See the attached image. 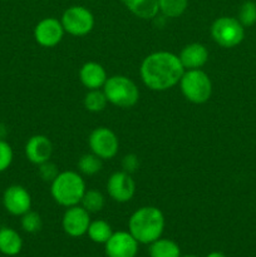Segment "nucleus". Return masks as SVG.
<instances>
[{"label": "nucleus", "mask_w": 256, "mask_h": 257, "mask_svg": "<svg viewBox=\"0 0 256 257\" xmlns=\"http://www.w3.org/2000/svg\"><path fill=\"white\" fill-rule=\"evenodd\" d=\"M102 89L108 103L118 108H132L140 99V89L136 83L125 75L108 77Z\"/></svg>", "instance_id": "20e7f679"}, {"label": "nucleus", "mask_w": 256, "mask_h": 257, "mask_svg": "<svg viewBox=\"0 0 256 257\" xmlns=\"http://www.w3.org/2000/svg\"><path fill=\"white\" fill-rule=\"evenodd\" d=\"M178 58L185 70L201 69L208 60V50L201 43H191L181 50Z\"/></svg>", "instance_id": "dca6fc26"}, {"label": "nucleus", "mask_w": 256, "mask_h": 257, "mask_svg": "<svg viewBox=\"0 0 256 257\" xmlns=\"http://www.w3.org/2000/svg\"><path fill=\"white\" fill-rule=\"evenodd\" d=\"M90 152L102 160H112L119 150L117 135L107 127H98L90 132L88 137Z\"/></svg>", "instance_id": "6e6552de"}, {"label": "nucleus", "mask_w": 256, "mask_h": 257, "mask_svg": "<svg viewBox=\"0 0 256 257\" xmlns=\"http://www.w3.org/2000/svg\"><path fill=\"white\" fill-rule=\"evenodd\" d=\"M64 34L62 22L55 18H44L34 28L35 42L44 48H53L59 44Z\"/></svg>", "instance_id": "f8f14e48"}, {"label": "nucleus", "mask_w": 256, "mask_h": 257, "mask_svg": "<svg viewBox=\"0 0 256 257\" xmlns=\"http://www.w3.org/2000/svg\"><path fill=\"white\" fill-rule=\"evenodd\" d=\"M102 158L95 156L94 153H85L78 161V171L84 176H94L102 171Z\"/></svg>", "instance_id": "4be33fe9"}, {"label": "nucleus", "mask_w": 256, "mask_h": 257, "mask_svg": "<svg viewBox=\"0 0 256 257\" xmlns=\"http://www.w3.org/2000/svg\"><path fill=\"white\" fill-rule=\"evenodd\" d=\"M206 257H226V256H225V253L220 252V251H212V252L208 253Z\"/></svg>", "instance_id": "7c9ffc66"}, {"label": "nucleus", "mask_w": 256, "mask_h": 257, "mask_svg": "<svg viewBox=\"0 0 256 257\" xmlns=\"http://www.w3.org/2000/svg\"><path fill=\"white\" fill-rule=\"evenodd\" d=\"M7 135H8L7 125L3 124V123H0V140H4V138L7 137Z\"/></svg>", "instance_id": "c756f323"}, {"label": "nucleus", "mask_w": 256, "mask_h": 257, "mask_svg": "<svg viewBox=\"0 0 256 257\" xmlns=\"http://www.w3.org/2000/svg\"><path fill=\"white\" fill-rule=\"evenodd\" d=\"M185 73L178 55L171 52H155L143 59L140 68L141 79L151 90L163 92L180 83Z\"/></svg>", "instance_id": "f257e3e1"}, {"label": "nucleus", "mask_w": 256, "mask_h": 257, "mask_svg": "<svg viewBox=\"0 0 256 257\" xmlns=\"http://www.w3.org/2000/svg\"><path fill=\"white\" fill-rule=\"evenodd\" d=\"M178 84L183 97L193 104H203L212 94V82L202 69L185 70Z\"/></svg>", "instance_id": "39448f33"}, {"label": "nucleus", "mask_w": 256, "mask_h": 257, "mask_svg": "<svg viewBox=\"0 0 256 257\" xmlns=\"http://www.w3.org/2000/svg\"><path fill=\"white\" fill-rule=\"evenodd\" d=\"M23 248V238L12 227H0V252L5 256L19 255Z\"/></svg>", "instance_id": "f3484780"}, {"label": "nucleus", "mask_w": 256, "mask_h": 257, "mask_svg": "<svg viewBox=\"0 0 256 257\" xmlns=\"http://www.w3.org/2000/svg\"><path fill=\"white\" fill-rule=\"evenodd\" d=\"M90 223V213L82 206H72L65 210L62 220V227L70 237H82L87 235Z\"/></svg>", "instance_id": "1a4fd4ad"}, {"label": "nucleus", "mask_w": 256, "mask_h": 257, "mask_svg": "<svg viewBox=\"0 0 256 257\" xmlns=\"http://www.w3.org/2000/svg\"><path fill=\"white\" fill-rule=\"evenodd\" d=\"M181 257H197V256H195V255H185V256H181Z\"/></svg>", "instance_id": "2f4dec72"}, {"label": "nucleus", "mask_w": 256, "mask_h": 257, "mask_svg": "<svg viewBox=\"0 0 256 257\" xmlns=\"http://www.w3.org/2000/svg\"><path fill=\"white\" fill-rule=\"evenodd\" d=\"M107 191L109 197L115 202H128L132 200L136 193V182L131 173L125 171H118L108 178Z\"/></svg>", "instance_id": "9d476101"}, {"label": "nucleus", "mask_w": 256, "mask_h": 257, "mask_svg": "<svg viewBox=\"0 0 256 257\" xmlns=\"http://www.w3.org/2000/svg\"><path fill=\"white\" fill-rule=\"evenodd\" d=\"M14 160V152L9 143L5 140H0V173L5 172L12 166Z\"/></svg>", "instance_id": "bb28decb"}, {"label": "nucleus", "mask_w": 256, "mask_h": 257, "mask_svg": "<svg viewBox=\"0 0 256 257\" xmlns=\"http://www.w3.org/2000/svg\"><path fill=\"white\" fill-rule=\"evenodd\" d=\"M87 191L82 176L75 171H63L50 183V195L58 205L68 208L79 205Z\"/></svg>", "instance_id": "7ed1b4c3"}, {"label": "nucleus", "mask_w": 256, "mask_h": 257, "mask_svg": "<svg viewBox=\"0 0 256 257\" xmlns=\"http://www.w3.org/2000/svg\"><path fill=\"white\" fill-rule=\"evenodd\" d=\"M122 3L133 15L140 19H155L160 13L158 0H122Z\"/></svg>", "instance_id": "a211bd4d"}, {"label": "nucleus", "mask_w": 256, "mask_h": 257, "mask_svg": "<svg viewBox=\"0 0 256 257\" xmlns=\"http://www.w3.org/2000/svg\"><path fill=\"white\" fill-rule=\"evenodd\" d=\"M88 237L90 241L95 243H103L104 245L110 236L113 235V230L109 223L104 220H94L90 221L89 227L87 231Z\"/></svg>", "instance_id": "aec40b11"}, {"label": "nucleus", "mask_w": 256, "mask_h": 257, "mask_svg": "<svg viewBox=\"0 0 256 257\" xmlns=\"http://www.w3.org/2000/svg\"><path fill=\"white\" fill-rule=\"evenodd\" d=\"M59 171H58V167L50 161H47V162L39 165V168H38V175L45 182L52 183L54 181V178L57 177Z\"/></svg>", "instance_id": "cd10ccee"}, {"label": "nucleus", "mask_w": 256, "mask_h": 257, "mask_svg": "<svg viewBox=\"0 0 256 257\" xmlns=\"http://www.w3.org/2000/svg\"><path fill=\"white\" fill-rule=\"evenodd\" d=\"M60 22L64 32L73 37H84L94 28V17L92 12L80 5H74L64 10Z\"/></svg>", "instance_id": "0eeeda50"}, {"label": "nucleus", "mask_w": 256, "mask_h": 257, "mask_svg": "<svg viewBox=\"0 0 256 257\" xmlns=\"http://www.w3.org/2000/svg\"><path fill=\"white\" fill-rule=\"evenodd\" d=\"M138 245V241L130 231H117L104 243V251L107 257H136Z\"/></svg>", "instance_id": "ddd939ff"}, {"label": "nucleus", "mask_w": 256, "mask_h": 257, "mask_svg": "<svg viewBox=\"0 0 256 257\" xmlns=\"http://www.w3.org/2000/svg\"><path fill=\"white\" fill-rule=\"evenodd\" d=\"M138 166H140V161L136 155H125L122 160V168L123 171L128 173H133L135 171H137Z\"/></svg>", "instance_id": "c85d7f7f"}, {"label": "nucleus", "mask_w": 256, "mask_h": 257, "mask_svg": "<svg viewBox=\"0 0 256 257\" xmlns=\"http://www.w3.org/2000/svg\"><path fill=\"white\" fill-rule=\"evenodd\" d=\"M211 37L220 47L235 48L245 38V28L237 18L221 17L211 25Z\"/></svg>", "instance_id": "423d86ee"}, {"label": "nucleus", "mask_w": 256, "mask_h": 257, "mask_svg": "<svg viewBox=\"0 0 256 257\" xmlns=\"http://www.w3.org/2000/svg\"><path fill=\"white\" fill-rule=\"evenodd\" d=\"M53 155L52 141L43 135H35L28 140L25 145V157L33 165H42V163L50 161Z\"/></svg>", "instance_id": "4468645a"}, {"label": "nucleus", "mask_w": 256, "mask_h": 257, "mask_svg": "<svg viewBox=\"0 0 256 257\" xmlns=\"http://www.w3.org/2000/svg\"><path fill=\"white\" fill-rule=\"evenodd\" d=\"M105 205V198L103 193L98 190H87L83 195L80 206L88 211L89 213L99 212L103 210Z\"/></svg>", "instance_id": "5701e85b"}, {"label": "nucleus", "mask_w": 256, "mask_h": 257, "mask_svg": "<svg viewBox=\"0 0 256 257\" xmlns=\"http://www.w3.org/2000/svg\"><path fill=\"white\" fill-rule=\"evenodd\" d=\"M151 257H181V248L170 238H157L150 243Z\"/></svg>", "instance_id": "6ab92c4d"}, {"label": "nucleus", "mask_w": 256, "mask_h": 257, "mask_svg": "<svg viewBox=\"0 0 256 257\" xmlns=\"http://www.w3.org/2000/svg\"><path fill=\"white\" fill-rule=\"evenodd\" d=\"M108 79L104 67L97 62H87L80 67L79 80L88 90L102 89Z\"/></svg>", "instance_id": "2eb2a0df"}, {"label": "nucleus", "mask_w": 256, "mask_h": 257, "mask_svg": "<svg viewBox=\"0 0 256 257\" xmlns=\"http://www.w3.org/2000/svg\"><path fill=\"white\" fill-rule=\"evenodd\" d=\"M107 97H105L103 89L88 90L87 94L84 95V99H83L84 108L88 112L92 113H98L104 110V108L107 107Z\"/></svg>", "instance_id": "412c9836"}, {"label": "nucleus", "mask_w": 256, "mask_h": 257, "mask_svg": "<svg viewBox=\"0 0 256 257\" xmlns=\"http://www.w3.org/2000/svg\"><path fill=\"white\" fill-rule=\"evenodd\" d=\"M20 225H22V228L25 231V232L37 233L42 230L43 221L39 213L30 210L22 216Z\"/></svg>", "instance_id": "393cba45"}, {"label": "nucleus", "mask_w": 256, "mask_h": 257, "mask_svg": "<svg viewBox=\"0 0 256 257\" xmlns=\"http://www.w3.org/2000/svg\"><path fill=\"white\" fill-rule=\"evenodd\" d=\"M165 230V216L158 207L143 206L138 208L128 221V231L138 243L150 245L160 238Z\"/></svg>", "instance_id": "f03ea898"}, {"label": "nucleus", "mask_w": 256, "mask_h": 257, "mask_svg": "<svg viewBox=\"0 0 256 257\" xmlns=\"http://www.w3.org/2000/svg\"><path fill=\"white\" fill-rule=\"evenodd\" d=\"M3 206L13 216H20L32 210V196L20 185H12L3 193Z\"/></svg>", "instance_id": "9b49d317"}, {"label": "nucleus", "mask_w": 256, "mask_h": 257, "mask_svg": "<svg viewBox=\"0 0 256 257\" xmlns=\"http://www.w3.org/2000/svg\"><path fill=\"white\" fill-rule=\"evenodd\" d=\"M237 19L243 28L252 27L256 23V3L251 2V0L242 3L238 9Z\"/></svg>", "instance_id": "a878e982"}, {"label": "nucleus", "mask_w": 256, "mask_h": 257, "mask_svg": "<svg viewBox=\"0 0 256 257\" xmlns=\"http://www.w3.org/2000/svg\"><path fill=\"white\" fill-rule=\"evenodd\" d=\"M160 13L166 18H178L186 12L188 0H158Z\"/></svg>", "instance_id": "b1692460"}]
</instances>
